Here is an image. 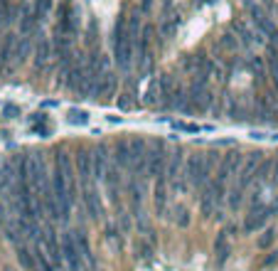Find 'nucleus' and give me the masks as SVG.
<instances>
[{
	"label": "nucleus",
	"instance_id": "nucleus-1",
	"mask_svg": "<svg viewBox=\"0 0 278 271\" xmlns=\"http://www.w3.org/2000/svg\"><path fill=\"white\" fill-rule=\"evenodd\" d=\"M82 205H84V212H86L89 219H99V217L104 214V202H101L99 185L82 187Z\"/></svg>",
	"mask_w": 278,
	"mask_h": 271
},
{
	"label": "nucleus",
	"instance_id": "nucleus-2",
	"mask_svg": "<svg viewBox=\"0 0 278 271\" xmlns=\"http://www.w3.org/2000/svg\"><path fill=\"white\" fill-rule=\"evenodd\" d=\"M113 55H116V64L121 72H128L133 64V40L126 37H113Z\"/></svg>",
	"mask_w": 278,
	"mask_h": 271
},
{
	"label": "nucleus",
	"instance_id": "nucleus-3",
	"mask_svg": "<svg viewBox=\"0 0 278 271\" xmlns=\"http://www.w3.org/2000/svg\"><path fill=\"white\" fill-rule=\"evenodd\" d=\"M89 121H91V114L86 111V109H69L67 111V123L69 126H89Z\"/></svg>",
	"mask_w": 278,
	"mask_h": 271
},
{
	"label": "nucleus",
	"instance_id": "nucleus-4",
	"mask_svg": "<svg viewBox=\"0 0 278 271\" xmlns=\"http://www.w3.org/2000/svg\"><path fill=\"white\" fill-rule=\"evenodd\" d=\"M50 60V42L47 40H40L37 47H35V67H45Z\"/></svg>",
	"mask_w": 278,
	"mask_h": 271
},
{
	"label": "nucleus",
	"instance_id": "nucleus-5",
	"mask_svg": "<svg viewBox=\"0 0 278 271\" xmlns=\"http://www.w3.org/2000/svg\"><path fill=\"white\" fill-rule=\"evenodd\" d=\"M28 52H30V40L28 37H20V42H15V50H13L15 64H23V62L28 60Z\"/></svg>",
	"mask_w": 278,
	"mask_h": 271
},
{
	"label": "nucleus",
	"instance_id": "nucleus-6",
	"mask_svg": "<svg viewBox=\"0 0 278 271\" xmlns=\"http://www.w3.org/2000/svg\"><path fill=\"white\" fill-rule=\"evenodd\" d=\"M0 116H5V119H20L23 116V109L18 106V104H13V101H8V104H3V109H0Z\"/></svg>",
	"mask_w": 278,
	"mask_h": 271
},
{
	"label": "nucleus",
	"instance_id": "nucleus-7",
	"mask_svg": "<svg viewBox=\"0 0 278 271\" xmlns=\"http://www.w3.org/2000/svg\"><path fill=\"white\" fill-rule=\"evenodd\" d=\"M126 28H128V37H131V40H133V45H136V42H138V32H140L138 13H133V15L128 18V25H126Z\"/></svg>",
	"mask_w": 278,
	"mask_h": 271
},
{
	"label": "nucleus",
	"instance_id": "nucleus-8",
	"mask_svg": "<svg viewBox=\"0 0 278 271\" xmlns=\"http://www.w3.org/2000/svg\"><path fill=\"white\" fill-rule=\"evenodd\" d=\"M226 116L231 121H246V109H244L241 104H231V106L226 109Z\"/></svg>",
	"mask_w": 278,
	"mask_h": 271
},
{
	"label": "nucleus",
	"instance_id": "nucleus-9",
	"mask_svg": "<svg viewBox=\"0 0 278 271\" xmlns=\"http://www.w3.org/2000/svg\"><path fill=\"white\" fill-rule=\"evenodd\" d=\"M172 128L185 131V133H199V131H204L202 126H197V123H187V121H172Z\"/></svg>",
	"mask_w": 278,
	"mask_h": 271
},
{
	"label": "nucleus",
	"instance_id": "nucleus-10",
	"mask_svg": "<svg viewBox=\"0 0 278 271\" xmlns=\"http://www.w3.org/2000/svg\"><path fill=\"white\" fill-rule=\"evenodd\" d=\"M273 241H276V234H273V232H263V234L256 239V249H261V251H263V249H268Z\"/></svg>",
	"mask_w": 278,
	"mask_h": 271
},
{
	"label": "nucleus",
	"instance_id": "nucleus-11",
	"mask_svg": "<svg viewBox=\"0 0 278 271\" xmlns=\"http://www.w3.org/2000/svg\"><path fill=\"white\" fill-rule=\"evenodd\" d=\"M32 133H37L40 138H47V136L52 133V128H50V126H45V123H35V126H32Z\"/></svg>",
	"mask_w": 278,
	"mask_h": 271
},
{
	"label": "nucleus",
	"instance_id": "nucleus-12",
	"mask_svg": "<svg viewBox=\"0 0 278 271\" xmlns=\"http://www.w3.org/2000/svg\"><path fill=\"white\" fill-rule=\"evenodd\" d=\"M234 28H236V32H239V35H241V40H244V42H246V45H251V42H253V40H256V37H253V35H251V32L246 30V28H244V25H241V23H239V25H234Z\"/></svg>",
	"mask_w": 278,
	"mask_h": 271
},
{
	"label": "nucleus",
	"instance_id": "nucleus-13",
	"mask_svg": "<svg viewBox=\"0 0 278 271\" xmlns=\"http://www.w3.org/2000/svg\"><path fill=\"white\" fill-rule=\"evenodd\" d=\"M50 8H52V0H37V13H35V15L40 18V15H45Z\"/></svg>",
	"mask_w": 278,
	"mask_h": 271
},
{
	"label": "nucleus",
	"instance_id": "nucleus-14",
	"mask_svg": "<svg viewBox=\"0 0 278 271\" xmlns=\"http://www.w3.org/2000/svg\"><path fill=\"white\" fill-rule=\"evenodd\" d=\"M177 28H180V20H170V23H165V25H163V35H167V37H170V35L177 30Z\"/></svg>",
	"mask_w": 278,
	"mask_h": 271
},
{
	"label": "nucleus",
	"instance_id": "nucleus-15",
	"mask_svg": "<svg viewBox=\"0 0 278 271\" xmlns=\"http://www.w3.org/2000/svg\"><path fill=\"white\" fill-rule=\"evenodd\" d=\"M59 106V101H55V99H47V101H42V109H57Z\"/></svg>",
	"mask_w": 278,
	"mask_h": 271
},
{
	"label": "nucleus",
	"instance_id": "nucleus-16",
	"mask_svg": "<svg viewBox=\"0 0 278 271\" xmlns=\"http://www.w3.org/2000/svg\"><path fill=\"white\" fill-rule=\"evenodd\" d=\"M150 5H153V0H143V5H140V13H148V10H150Z\"/></svg>",
	"mask_w": 278,
	"mask_h": 271
},
{
	"label": "nucleus",
	"instance_id": "nucleus-17",
	"mask_svg": "<svg viewBox=\"0 0 278 271\" xmlns=\"http://www.w3.org/2000/svg\"><path fill=\"white\" fill-rule=\"evenodd\" d=\"M8 136H10V131H8V128H0V141H5Z\"/></svg>",
	"mask_w": 278,
	"mask_h": 271
}]
</instances>
